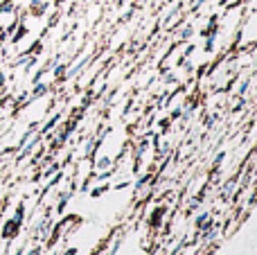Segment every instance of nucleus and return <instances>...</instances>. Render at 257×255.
I'll list each match as a JSON object with an SVG mask.
<instances>
[]
</instances>
